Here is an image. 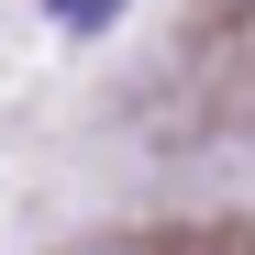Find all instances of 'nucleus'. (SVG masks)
I'll list each match as a JSON object with an SVG mask.
<instances>
[{
	"label": "nucleus",
	"instance_id": "1",
	"mask_svg": "<svg viewBox=\"0 0 255 255\" xmlns=\"http://www.w3.org/2000/svg\"><path fill=\"white\" fill-rule=\"evenodd\" d=\"M56 11H67L78 33H89V22H111V0H56Z\"/></svg>",
	"mask_w": 255,
	"mask_h": 255
}]
</instances>
